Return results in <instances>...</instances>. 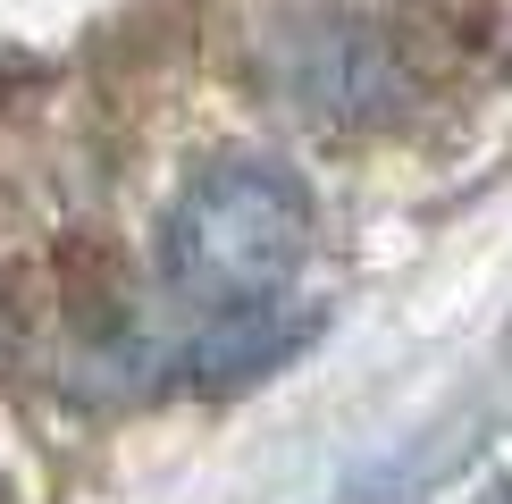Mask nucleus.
<instances>
[{
	"instance_id": "obj_1",
	"label": "nucleus",
	"mask_w": 512,
	"mask_h": 504,
	"mask_svg": "<svg viewBox=\"0 0 512 504\" xmlns=\"http://www.w3.org/2000/svg\"><path fill=\"white\" fill-rule=\"evenodd\" d=\"M311 261V185L286 160H210L160 219V269L210 320L261 311Z\"/></svg>"
}]
</instances>
